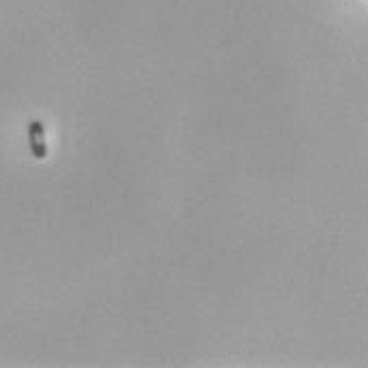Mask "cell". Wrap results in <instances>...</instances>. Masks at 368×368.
Segmentation results:
<instances>
[{
    "mask_svg": "<svg viewBox=\"0 0 368 368\" xmlns=\"http://www.w3.org/2000/svg\"><path fill=\"white\" fill-rule=\"evenodd\" d=\"M28 145L36 160L47 158V140H45V126L41 120H32L28 123Z\"/></svg>",
    "mask_w": 368,
    "mask_h": 368,
    "instance_id": "6da1fadb",
    "label": "cell"
}]
</instances>
